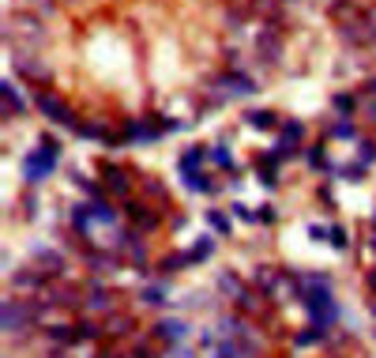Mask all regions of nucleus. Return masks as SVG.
<instances>
[{
    "label": "nucleus",
    "instance_id": "f257e3e1",
    "mask_svg": "<svg viewBox=\"0 0 376 358\" xmlns=\"http://www.w3.org/2000/svg\"><path fill=\"white\" fill-rule=\"evenodd\" d=\"M57 155H60L57 140H53V136H42V151L27 158V166H23V178H27V181H42V178H49L53 166H57Z\"/></svg>",
    "mask_w": 376,
    "mask_h": 358
},
{
    "label": "nucleus",
    "instance_id": "f03ea898",
    "mask_svg": "<svg viewBox=\"0 0 376 358\" xmlns=\"http://www.w3.org/2000/svg\"><path fill=\"white\" fill-rule=\"evenodd\" d=\"M151 336L162 339L166 347H177L181 339L188 336V324H185V321H177V317H166V321H158L155 328H151Z\"/></svg>",
    "mask_w": 376,
    "mask_h": 358
},
{
    "label": "nucleus",
    "instance_id": "7ed1b4c3",
    "mask_svg": "<svg viewBox=\"0 0 376 358\" xmlns=\"http://www.w3.org/2000/svg\"><path fill=\"white\" fill-rule=\"evenodd\" d=\"M34 106L38 109H42V114H49L53 117V121H57V125H76V117H71V109L68 106H64V102L60 98H53V94H34Z\"/></svg>",
    "mask_w": 376,
    "mask_h": 358
},
{
    "label": "nucleus",
    "instance_id": "20e7f679",
    "mask_svg": "<svg viewBox=\"0 0 376 358\" xmlns=\"http://www.w3.org/2000/svg\"><path fill=\"white\" fill-rule=\"evenodd\" d=\"M237 309H241V313H249V317H263V294L241 286V294H237Z\"/></svg>",
    "mask_w": 376,
    "mask_h": 358
},
{
    "label": "nucleus",
    "instance_id": "39448f33",
    "mask_svg": "<svg viewBox=\"0 0 376 358\" xmlns=\"http://www.w3.org/2000/svg\"><path fill=\"white\" fill-rule=\"evenodd\" d=\"M124 211H128V219L140 222V230H155V227H158V215H155V211H147V204H140V200L124 204Z\"/></svg>",
    "mask_w": 376,
    "mask_h": 358
},
{
    "label": "nucleus",
    "instance_id": "423d86ee",
    "mask_svg": "<svg viewBox=\"0 0 376 358\" xmlns=\"http://www.w3.org/2000/svg\"><path fill=\"white\" fill-rule=\"evenodd\" d=\"M87 306L98 309V313H109V309H113V294L102 291V286H91V291H87Z\"/></svg>",
    "mask_w": 376,
    "mask_h": 358
},
{
    "label": "nucleus",
    "instance_id": "0eeeda50",
    "mask_svg": "<svg viewBox=\"0 0 376 358\" xmlns=\"http://www.w3.org/2000/svg\"><path fill=\"white\" fill-rule=\"evenodd\" d=\"M102 173H106V185L113 189V193H128V181H124V170H117V166H102Z\"/></svg>",
    "mask_w": 376,
    "mask_h": 358
},
{
    "label": "nucleus",
    "instance_id": "6e6552de",
    "mask_svg": "<svg viewBox=\"0 0 376 358\" xmlns=\"http://www.w3.org/2000/svg\"><path fill=\"white\" fill-rule=\"evenodd\" d=\"M249 121L256 125V129H275V125L283 129V117H275L271 109H256V114H249Z\"/></svg>",
    "mask_w": 376,
    "mask_h": 358
},
{
    "label": "nucleus",
    "instance_id": "1a4fd4ad",
    "mask_svg": "<svg viewBox=\"0 0 376 358\" xmlns=\"http://www.w3.org/2000/svg\"><path fill=\"white\" fill-rule=\"evenodd\" d=\"M181 264H192L188 253H173V257H166L162 264H158V272H162V275H173V272H181Z\"/></svg>",
    "mask_w": 376,
    "mask_h": 358
},
{
    "label": "nucleus",
    "instance_id": "9d476101",
    "mask_svg": "<svg viewBox=\"0 0 376 358\" xmlns=\"http://www.w3.org/2000/svg\"><path fill=\"white\" fill-rule=\"evenodd\" d=\"M147 306H162L166 302V283H151V286H143V294H140Z\"/></svg>",
    "mask_w": 376,
    "mask_h": 358
},
{
    "label": "nucleus",
    "instance_id": "9b49d317",
    "mask_svg": "<svg viewBox=\"0 0 376 358\" xmlns=\"http://www.w3.org/2000/svg\"><path fill=\"white\" fill-rule=\"evenodd\" d=\"M199 162H203V151H199V147L185 151V155H181V173H196Z\"/></svg>",
    "mask_w": 376,
    "mask_h": 358
},
{
    "label": "nucleus",
    "instance_id": "f8f14e48",
    "mask_svg": "<svg viewBox=\"0 0 376 358\" xmlns=\"http://www.w3.org/2000/svg\"><path fill=\"white\" fill-rule=\"evenodd\" d=\"M87 208H91V219H94V222H113V219H117L113 208H109V204H102V200L87 204Z\"/></svg>",
    "mask_w": 376,
    "mask_h": 358
},
{
    "label": "nucleus",
    "instance_id": "ddd939ff",
    "mask_svg": "<svg viewBox=\"0 0 376 358\" xmlns=\"http://www.w3.org/2000/svg\"><path fill=\"white\" fill-rule=\"evenodd\" d=\"M185 185L192 189V193H211V189H214L211 181L203 178V173H185Z\"/></svg>",
    "mask_w": 376,
    "mask_h": 358
},
{
    "label": "nucleus",
    "instance_id": "4468645a",
    "mask_svg": "<svg viewBox=\"0 0 376 358\" xmlns=\"http://www.w3.org/2000/svg\"><path fill=\"white\" fill-rule=\"evenodd\" d=\"M327 242H331L335 249H350V234H346V227H331V230H327Z\"/></svg>",
    "mask_w": 376,
    "mask_h": 358
},
{
    "label": "nucleus",
    "instance_id": "2eb2a0df",
    "mask_svg": "<svg viewBox=\"0 0 376 358\" xmlns=\"http://www.w3.org/2000/svg\"><path fill=\"white\" fill-rule=\"evenodd\" d=\"M211 249H214V238H203V242H199L196 249L188 253V260H192V264H199V260H207V257H211Z\"/></svg>",
    "mask_w": 376,
    "mask_h": 358
},
{
    "label": "nucleus",
    "instance_id": "dca6fc26",
    "mask_svg": "<svg viewBox=\"0 0 376 358\" xmlns=\"http://www.w3.org/2000/svg\"><path fill=\"white\" fill-rule=\"evenodd\" d=\"M0 94H4V106H12V109H23L19 94H15V87L8 83V79H4V83H0Z\"/></svg>",
    "mask_w": 376,
    "mask_h": 358
},
{
    "label": "nucleus",
    "instance_id": "f3484780",
    "mask_svg": "<svg viewBox=\"0 0 376 358\" xmlns=\"http://www.w3.org/2000/svg\"><path fill=\"white\" fill-rule=\"evenodd\" d=\"M207 222H211L214 230H219V234H230V219L222 211H207Z\"/></svg>",
    "mask_w": 376,
    "mask_h": 358
},
{
    "label": "nucleus",
    "instance_id": "a211bd4d",
    "mask_svg": "<svg viewBox=\"0 0 376 358\" xmlns=\"http://www.w3.org/2000/svg\"><path fill=\"white\" fill-rule=\"evenodd\" d=\"M79 339H102V324L83 321V324H79Z\"/></svg>",
    "mask_w": 376,
    "mask_h": 358
},
{
    "label": "nucleus",
    "instance_id": "6ab92c4d",
    "mask_svg": "<svg viewBox=\"0 0 376 358\" xmlns=\"http://www.w3.org/2000/svg\"><path fill=\"white\" fill-rule=\"evenodd\" d=\"M327 136H339V140H350V136H354V125H350V121H339V125H331V129H327Z\"/></svg>",
    "mask_w": 376,
    "mask_h": 358
},
{
    "label": "nucleus",
    "instance_id": "aec40b11",
    "mask_svg": "<svg viewBox=\"0 0 376 358\" xmlns=\"http://www.w3.org/2000/svg\"><path fill=\"white\" fill-rule=\"evenodd\" d=\"M109 332H113V336H124V332H132V321H128V317H113V321H109Z\"/></svg>",
    "mask_w": 376,
    "mask_h": 358
},
{
    "label": "nucleus",
    "instance_id": "412c9836",
    "mask_svg": "<svg viewBox=\"0 0 376 358\" xmlns=\"http://www.w3.org/2000/svg\"><path fill=\"white\" fill-rule=\"evenodd\" d=\"M211 158H214L219 166H226V170L234 166V158H230V151H226V147H214V151H211Z\"/></svg>",
    "mask_w": 376,
    "mask_h": 358
},
{
    "label": "nucleus",
    "instance_id": "4be33fe9",
    "mask_svg": "<svg viewBox=\"0 0 376 358\" xmlns=\"http://www.w3.org/2000/svg\"><path fill=\"white\" fill-rule=\"evenodd\" d=\"M305 158H309V166H324V162H327V158H324V147H320V143H316L313 151H309Z\"/></svg>",
    "mask_w": 376,
    "mask_h": 358
},
{
    "label": "nucleus",
    "instance_id": "5701e85b",
    "mask_svg": "<svg viewBox=\"0 0 376 358\" xmlns=\"http://www.w3.org/2000/svg\"><path fill=\"white\" fill-rule=\"evenodd\" d=\"M335 109L350 114V109H354V98H350V94H335Z\"/></svg>",
    "mask_w": 376,
    "mask_h": 358
},
{
    "label": "nucleus",
    "instance_id": "b1692460",
    "mask_svg": "<svg viewBox=\"0 0 376 358\" xmlns=\"http://www.w3.org/2000/svg\"><path fill=\"white\" fill-rule=\"evenodd\" d=\"M362 162H376V143L373 140L362 143Z\"/></svg>",
    "mask_w": 376,
    "mask_h": 358
},
{
    "label": "nucleus",
    "instance_id": "393cba45",
    "mask_svg": "<svg viewBox=\"0 0 376 358\" xmlns=\"http://www.w3.org/2000/svg\"><path fill=\"white\" fill-rule=\"evenodd\" d=\"M234 215H237V219H249V222L256 219V211H252V208H245V204H234Z\"/></svg>",
    "mask_w": 376,
    "mask_h": 358
},
{
    "label": "nucleus",
    "instance_id": "a878e982",
    "mask_svg": "<svg viewBox=\"0 0 376 358\" xmlns=\"http://www.w3.org/2000/svg\"><path fill=\"white\" fill-rule=\"evenodd\" d=\"M170 355H173V358H196V351H192V347L185 351V347H181V344H177V347H170Z\"/></svg>",
    "mask_w": 376,
    "mask_h": 358
},
{
    "label": "nucleus",
    "instance_id": "bb28decb",
    "mask_svg": "<svg viewBox=\"0 0 376 358\" xmlns=\"http://www.w3.org/2000/svg\"><path fill=\"white\" fill-rule=\"evenodd\" d=\"M365 91H369V94H376V79H369V83H365Z\"/></svg>",
    "mask_w": 376,
    "mask_h": 358
},
{
    "label": "nucleus",
    "instance_id": "cd10ccee",
    "mask_svg": "<svg viewBox=\"0 0 376 358\" xmlns=\"http://www.w3.org/2000/svg\"><path fill=\"white\" fill-rule=\"evenodd\" d=\"M373 313H376V302H373Z\"/></svg>",
    "mask_w": 376,
    "mask_h": 358
}]
</instances>
